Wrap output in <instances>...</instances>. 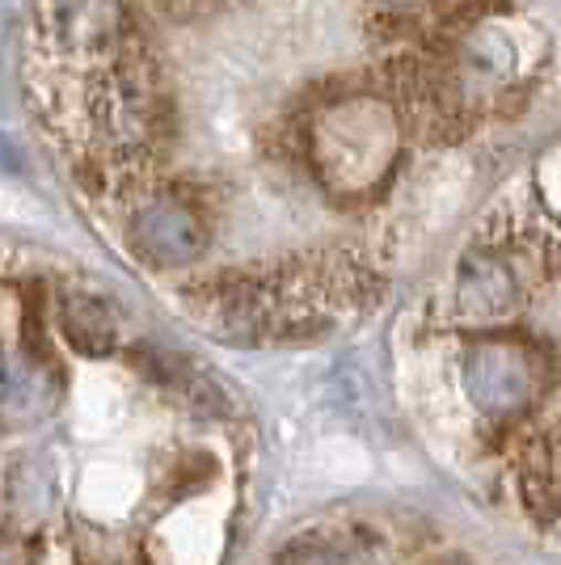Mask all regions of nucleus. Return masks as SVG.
<instances>
[{"instance_id": "nucleus-1", "label": "nucleus", "mask_w": 561, "mask_h": 565, "mask_svg": "<svg viewBox=\"0 0 561 565\" xmlns=\"http://www.w3.org/2000/svg\"><path fill=\"white\" fill-rule=\"evenodd\" d=\"M561 275V236L532 220L498 215L456 258L452 305L481 330H502L544 282Z\"/></svg>"}, {"instance_id": "nucleus-2", "label": "nucleus", "mask_w": 561, "mask_h": 565, "mask_svg": "<svg viewBox=\"0 0 561 565\" xmlns=\"http://www.w3.org/2000/svg\"><path fill=\"white\" fill-rule=\"evenodd\" d=\"M405 115L393 97L347 94L321 102L305 127L308 161L338 199H368L384 190L401 157Z\"/></svg>"}, {"instance_id": "nucleus-3", "label": "nucleus", "mask_w": 561, "mask_h": 565, "mask_svg": "<svg viewBox=\"0 0 561 565\" xmlns=\"http://www.w3.org/2000/svg\"><path fill=\"white\" fill-rule=\"evenodd\" d=\"M553 376V351L523 330H477L461 347V388L490 426L528 423Z\"/></svg>"}, {"instance_id": "nucleus-4", "label": "nucleus", "mask_w": 561, "mask_h": 565, "mask_svg": "<svg viewBox=\"0 0 561 565\" xmlns=\"http://www.w3.org/2000/svg\"><path fill=\"white\" fill-rule=\"evenodd\" d=\"M127 245L152 270H187L208 254V212L182 190H157L127 215Z\"/></svg>"}, {"instance_id": "nucleus-5", "label": "nucleus", "mask_w": 561, "mask_h": 565, "mask_svg": "<svg viewBox=\"0 0 561 565\" xmlns=\"http://www.w3.org/2000/svg\"><path fill=\"white\" fill-rule=\"evenodd\" d=\"M131 30V0H39V34L64 55H123Z\"/></svg>"}, {"instance_id": "nucleus-6", "label": "nucleus", "mask_w": 561, "mask_h": 565, "mask_svg": "<svg viewBox=\"0 0 561 565\" xmlns=\"http://www.w3.org/2000/svg\"><path fill=\"white\" fill-rule=\"evenodd\" d=\"M515 490L523 515L549 527L561 519V435L540 430L528 435L515 451Z\"/></svg>"}, {"instance_id": "nucleus-7", "label": "nucleus", "mask_w": 561, "mask_h": 565, "mask_svg": "<svg viewBox=\"0 0 561 565\" xmlns=\"http://www.w3.org/2000/svg\"><path fill=\"white\" fill-rule=\"evenodd\" d=\"M60 333L81 354H110L118 347V317L94 291H68L60 300Z\"/></svg>"}, {"instance_id": "nucleus-8", "label": "nucleus", "mask_w": 561, "mask_h": 565, "mask_svg": "<svg viewBox=\"0 0 561 565\" xmlns=\"http://www.w3.org/2000/svg\"><path fill=\"white\" fill-rule=\"evenodd\" d=\"M275 565H372V553L354 541H329V536H296L283 544Z\"/></svg>"}, {"instance_id": "nucleus-9", "label": "nucleus", "mask_w": 561, "mask_h": 565, "mask_svg": "<svg viewBox=\"0 0 561 565\" xmlns=\"http://www.w3.org/2000/svg\"><path fill=\"white\" fill-rule=\"evenodd\" d=\"M393 22H419L422 13H431L435 4H444V0H375Z\"/></svg>"}, {"instance_id": "nucleus-10", "label": "nucleus", "mask_w": 561, "mask_h": 565, "mask_svg": "<svg viewBox=\"0 0 561 565\" xmlns=\"http://www.w3.org/2000/svg\"><path fill=\"white\" fill-rule=\"evenodd\" d=\"M22 169H25L22 148L13 143V136H4V131H0V173H22Z\"/></svg>"}, {"instance_id": "nucleus-11", "label": "nucleus", "mask_w": 561, "mask_h": 565, "mask_svg": "<svg viewBox=\"0 0 561 565\" xmlns=\"http://www.w3.org/2000/svg\"><path fill=\"white\" fill-rule=\"evenodd\" d=\"M431 565H468V562H461V557H440V562H431Z\"/></svg>"}, {"instance_id": "nucleus-12", "label": "nucleus", "mask_w": 561, "mask_h": 565, "mask_svg": "<svg viewBox=\"0 0 561 565\" xmlns=\"http://www.w3.org/2000/svg\"><path fill=\"white\" fill-rule=\"evenodd\" d=\"M4 372H9V367H4V359H0V393H4Z\"/></svg>"}, {"instance_id": "nucleus-13", "label": "nucleus", "mask_w": 561, "mask_h": 565, "mask_svg": "<svg viewBox=\"0 0 561 565\" xmlns=\"http://www.w3.org/2000/svg\"><path fill=\"white\" fill-rule=\"evenodd\" d=\"M211 4H215V9H224V4H236V0H211Z\"/></svg>"}]
</instances>
